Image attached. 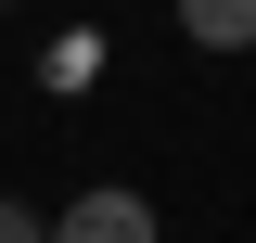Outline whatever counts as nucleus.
Instances as JSON below:
<instances>
[{"label": "nucleus", "mask_w": 256, "mask_h": 243, "mask_svg": "<svg viewBox=\"0 0 256 243\" xmlns=\"http://www.w3.org/2000/svg\"><path fill=\"white\" fill-rule=\"evenodd\" d=\"M180 38L192 52H256V0H180Z\"/></svg>", "instance_id": "2"}, {"label": "nucleus", "mask_w": 256, "mask_h": 243, "mask_svg": "<svg viewBox=\"0 0 256 243\" xmlns=\"http://www.w3.org/2000/svg\"><path fill=\"white\" fill-rule=\"evenodd\" d=\"M0 13H13V0H0Z\"/></svg>", "instance_id": "5"}, {"label": "nucleus", "mask_w": 256, "mask_h": 243, "mask_svg": "<svg viewBox=\"0 0 256 243\" xmlns=\"http://www.w3.org/2000/svg\"><path fill=\"white\" fill-rule=\"evenodd\" d=\"M90 77H102V38H52V52H38V90H64V102H77Z\"/></svg>", "instance_id": "3"}, {"label": "nucleus", "mask_w": 256, "mask_h": 243, "mask_svg": "<svg viewBox=\"0 0 256 243\" xmlns=\"http://www.w3.org/2000/svg\"><path fill=\"white\" fill-rule=\"evenodd\" d=\"M52 243H154V205H141V192H77V205L52 218Z\"/></svg>", "instance_id": "1"}, {"label": "nucleus", "mask_w": 256, "mask_h": 243, "mask_svg": "<svg viewBox=\"0 0 256 243\" xmlns=\"http://www.w3.org/2000/svg\"><path fill=\"white\" fill-rule=\"evenodd\" d=\"M0 243H52V218H38V205H13V192H0Z\"/></svg>", "instance_id": "4"}]
</instances>
